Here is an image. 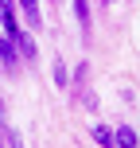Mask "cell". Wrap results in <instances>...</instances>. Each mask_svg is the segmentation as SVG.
<instances>
[{"label": "cell", "instance_id": "cell-3", "mask_svg": "<svg viewBox=\"0 0 140 148\" xmlns=\"http://www.w3.org/2000/svg\"><path fill=\"white\" fill-rule=\"evenodd\" d=\"M113 144H117V148H136V129H132V125L113 129Z\"/></svg>", "mask_w": 140, "mask_h": 148}, {"label": "cell", "instance_id": "cell-7", "mask_svg": "<svg viewBox=\"0 0 140 148\" xmlns=\"http://www.w3.org/2000/svg\"><path fill=\"white\" fill-rule=\"evenodd\" d=\"M55 82H59V86H66V82H70V74H66L62 62H55Z\"/></svg>", "mask_w": 140, "mask_h": 148}, {"label": "cell", "instance_id": "cell-5", "mask_svg": "<svg viewBox=\"0 0 140 148\" xmlns=\"http://www.w3.org/2000/svg\"><path fill=\"white\" fill-rule=\"evenodd\" d=\"M94 140H97V144H105V148H113V129H105V125H94Z\"/></svg>", "mask_w": 140, "mask_h": 148}, {"label": "cell", "instance_id": "cell-2", "mask_svg": "<svg viewBox=\"0 0 140 148\" xmlns=\"http://www.w3.org/2000/svg\"><path fill=\"white\" fill-rule=\"evenodd\" d=\"M0 62H4V70L8 74H16V62H20V59H16V47H12V39H0Z\"/></svg>", "mask_w": 140, "mask_h": 148}, {"label": "cell", "instance_id": "cell-1", "mask_svg": "<svg viewBox=\"0 0 140 148\" xmlns=\"http://www.w3.org/2000/svg\"><path fill=\"white\" fill-rule=\"evenodd\" d=\"M8 39H12V47H16V51L23 55V59H35V55H39V47H35V39H31L27 31H16V35H8Z\"/></svg>", "mask_w": 140, "mask_h": 148}, {"label": "cell", "instance_id": "cell-4", "mask_svg": "<svg viewBox=\"0 0 140 148\" xmlns=\"http://www.w3.org/2000/svg\"><path fill=\"white\" fill-rule=\"evenodd\" d=\"M20 8H23V16H27L31 27H39V23H43V20H39V0H20Z\"/></svg>", "mask_w": 140, "mask_h": 148}, {"label": "cell", "instance_id": "cell-9", "mask_svg": "<svg viewBox=\"0 0 140 148\" xmlns=\"http://www.w3.org/2000/svg\"><path fill=\"white\" fill-rule=\"evenodd\" d=\"M0 12H8V0H0Z\"/></svg>", "mask_w": 140, "mask_h": 148}, {"label": "cell", "instance_id": "cell-8", "mask_svg": "<svg viewBox=\"0 0 140 148\" xmlns=\"http://www.w3.org/2000/svg\"><path fill=\"white\" fill-rule=\"evenodd\" d=\"M4 140H8V148H23V140H20V133H4Z\"/></svg>", "mask_w": 140, "mask_h": 148}, {"label": "cell", "instance_id": "cell-10", "mask_svg": "<svg viewBox=\"0 0 140 148\" xmlns=\"http://www.w3.org/2000/svg\"><path fill=\"white\" fill-rule=\"evenodd\" d=\"M0 39H4V35H0Z\"/></svg>", "mask_w": 140, "mask_h": 148}, {"label": "cell", "instance_id": "cell-6", "mask_svg": "<svg viewBox=\"0 0 140 148\" xmlns=\"http://www.w3.org/2000/svg\"><path fill=\"white\" fill-rule=\"evenodd\" d=\"M74 12H78L82 27H89V0H74Z\"/></svg>", "mask_w": 140, "mask_h": 148}]
</instances>
